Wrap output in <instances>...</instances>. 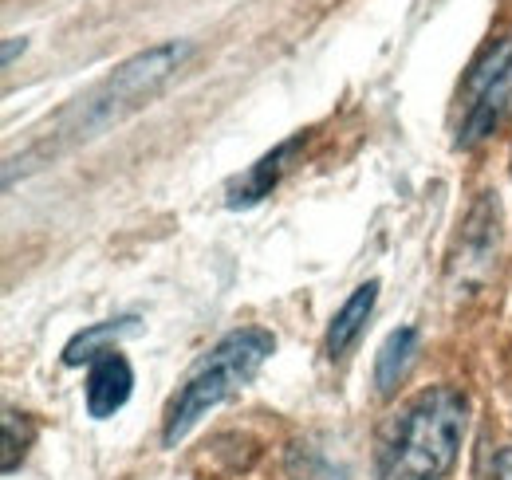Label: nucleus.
Here are the masks:
<instances>
[{
  "label": "nucleus",
  "instance_id": "nucleus-12",
  "mask_svg": "<svg viewBox=\"0 0 512 480\" xmlns=\"http://www.w3.org/2000/svg\"><path fill=\"white\" fill-rule=\"evenodd\" d=\"M20 52H24V40H20V36H8V40H4V56H0V63L12 67V60H16Z\"/></svg>",
  "mask_w": 512,
  "mask_h": 480
},
{
  "label": "nucleus",
  "instance_id": "nucleus-5",
  "mask_svg": "<svg viewBox=\"0 0 512 480\" xmlns=\"http://www.w3.org/2000/svg\"><path fill=\"white\" fill-rule=\"evenodd\" d=\"M130 390H134V370H130L127 355L119 351H107L91 362L87 370V386H83V398H87V414L91 418H115L123 406L130 402Z\"/></svg>",
  "mask_w": 512,
  "mask_h": 480
},
{
  "label": "nucleus",
  "instance_id": "nucleus-3",
  "mask_svg": "<svg viewBox=\"0 0 512 480\" xmlns=\"http://www.w3.org/2000/svg\"><path fill=\"white\" fill-rule=\"evenodd\" d=\"M272 351H276V339L268 331H260V327H245V331L225 335L205 359L197 362V370L186 378V386L174 394V402L166 410L162 441L178 445L209 410H217L237 390H245Z\"/></svg>",
  "mask_w": 512,
  "mask_h": 480
},
{
  "label": "nucleus",
  "instance_id": "nucleus-7",
  "mask_svg": "<svg viewBox=\"0 0 512 480\" xmlns=\"http://www.w3.org/2000/svg\"><path fill=\"white\" fill-rule=\"evenodd\" d=\"M418 331L414 327H398V331H390L386 335V343L379 347V355H375V386H379V394H394V386L406 378V370L414 366V355H418Z\"/></svg>",
  "mask_w": 512,
  "mask_h": 480
},
{
  "label": "nucleus",
  "instance_id": "nucleus-11",
  "mask_svg": "<svg viewBox=\"0 0 512 480\" xmlns=\"http://www.w3.org/2000/svg\"><path fill=\"white\" fill-rule=\"evenodd\" d=\"M493 477L497 480H512V445L497 453V465H493Z\"/></svg>",
  "mask_w": 512,
  "mask_h": 480
},
{
  "label": "nucleus",
  "instance_id": "nucleus-1",
  "mask_svg": "<svg viewBox=\"0 0 512 480\" xmlns=\"http://www.w3.org/2000/svg\"><path fill=\"white\" fill-rule=\"evenodd\" d=\"M190 52V40H166V44H154V48L130 56L127 63H119L103 83H95L83 99H75L32 150H24L20 158H8L4 185H12L16 170L28 174V170H36V162H52V158H60L67 150L99 138L103 130L119 126L134 111H142L174 79V71L190 60Z\"/></svg>",
  "mask_w": 512,
  "mask_h": 480
},
{
  "label": "nucleus",
  "instance_id": "nucleus-2",
  "mask_svg": "<svg viewBox=\"0 0 512 480\" xmlns=\"http://www.w3.org/2000/svg\"><path fill=\"white\" fill-rule=\"evenodd\" d=\"M461 433H465V394L453 386L422 390L390 429V441L379 457V477L442 480L457 461Z\"/></svg>",
  "mask_w": 512,
  "mask_h": 480
},
{
  "label": "nucleus",
  "instance_id": "nucleus-9",
  "mask_svg": "<svg viewBox=\"0 0 512 480\" xmlns=\"http://www.w3.org/2000/svg\"><path fill=\"white\" fill-rule=\"evenodd\" d=\"M138 331V319L127 315V319H107V323H95V327H87V331H79L71 343L64 347V362L67 366H83V362H95L99 355H107V351H115V343L119 339H127Z\"/></svg>",
  "mask_w": 512,
  "mask_h": 480
},
{
  "label": "nucleus",
  "instance_id": "nucleus-10",
  "mask_svg": "<svg viewBox=\"0 0 512 480\" xmlns=\"http://www.w3.org/2000/svg\"><path fill=\"white\" fill-rule=\"evenodd\" d=\"M16 425H20V414L4 410V473H16V465H20V457H24L28 441H32V425L24 421L20 433H16Z\"/></svg>",
  "mask_w": 512,
  "mask_h": 480
},
{
  "label": "nucleus",
  "instance_id": "nucleus-8",
  "mask_svg": "<svg viewBox=\"0 0 512 480\" xmlns=\"http://www.w3.org/2000/svg\"><path fill=\"white\" fill-rule=\"evenodd\" d=\"M292 150H296V142L276 146L272 154H264V158L256 162L245 178L233 181V185H229V209H245V205H256L260 197H268L272 185H276V178L284 174V162L292 158Z\"/></svg>",
  "mask_w": 512,
  "mask_h": 480
},
{
  "label": "nucleus",
  "instance_id": "nucleus-6",
  "mask_svg": "<svg viewBox=\"0 0 512 480\" xmlns=\"http://www.w3.org/2000/svg\"><path fill=\"white\" fill-rule=\"evenodd\" d=\"M375 300H379V280H367V284H359L351 292V300L335 311V319L327 327V359L339 362L355 347V339L363 335V327H367V319L375 311Z\"/></svg>",
  "mask_w": 512,
  "mask_h": 480
},
{
  "label": "nucleus",
  "instance_id": "nucleus-4",
  "mask_svg": "<svg viewBox=\"0 0 512 480\" xmlns=\"http://www.w3.org/2000/svg\"><path fill=\"white\" fill-rule=\"evenodd\" d=\"M512 111V36L485 48V56L465 75V107L457 122V146L469 150L485 142Z\"/></svg>",
  "mask_w": 512,
  "mask_h": 480
}]
</instances>
